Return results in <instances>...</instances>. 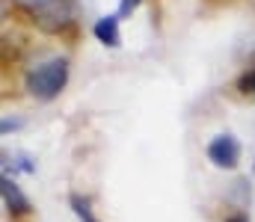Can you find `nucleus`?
Wrapping results in <instances>:
<instances>
[{"mask_svg": "<svg viewBox=\"0 0 255 222\" xmlns=\"http://www.w3.org/2000/svg\"><path fill=\"white\" fill-rule=\"evenodd\" d=\"M226 222H250V220H247L244 214H232V217H229V220H226Z\"/></svg>", "mask_w": 255, "mask_h": 222, "instance_id": "obj_11", "label": "nucleus"}, {"mask_svg": "<svg viewBox=\"0 0 255 222\" xmlns=\"http://www.w3.org/2000/svg\"><path fill=\"white\" fill-rule=\"evenodd\" d=\"M0 190H3V202H6V208H9L12 217H24V214H30V199L18 190V184H15L9 175L0 178Z\"/></svg>", "mask_w": 255, "mask_h": 222, "instance_id": "obj_4", "label": "nucleus"}, {"mask_svg": "<svg viewBox=\"0 0 255 222\" xmlns=\"http://www.w3.org/2000/svg\"><path fill=\"white\" fill-rule=\"evenodd\" d=\"M208 160L220 169H235L241 160V143L229 134H220L208 143Z\"/></svg>", "mask_w": 255, "mask_h": 222, "instance_id": "obj_3", "label": "nucleus"}, {"mask_svg": "<svg viewBox=\"0 0 255 222\" xmlns=\"http://www.w3.org/2000/svg\"><path fill=\"white\" fill-rule=\"evenodd\" d=\"M71 208H74V214H77L83 222H98L95 217H92V211H89V202H86V199H80V196H71Z\"/></svg>", "mask_w": 255, "mask_h": 222, "instance_id": "obj_6", "label": "nucleus"}, {"mask_svg": "<svg viewBox=\"0 0 255 222\" xmlns=\"http://www.w3.org/2000/svg\"><path fill=\"white\" fill-rule=\"evenodd\" d=\"M136 6H139V0H122V3H119V12H116V15H119V18H128V15H130V12L136 9Z\"/></svg>", "mask_w": 255, "mask_h": 222, "instance_id": "obj_8", "label": "nucleus"}, {"mask_svg": "<svg viewBox=\"0 0 255 222\" xmlns=\"http://www.w3.org/2000/svg\"><path fill=\"white\" fill-rule=\"evenodd\" d=\"M238 89H241L244 95H255V69L253 72H247L241 80H238Z\"/></svg>", "mask_w": 255, "mask_h": 222, "instance_id": "obj_7", "label": "nucleus"}, {"mask_svg": "<svg viewBox=\"0 0 255 222\" xmlns=\"http://www.w3.org/2000/svg\"><path fill=\"white\" fill-rule=\"evenodd\" d=\"M95 36H98V42H104V45H110V48H119V15H107V18H98V24H95Z\"/></svg>", "mask_w": 255, "mask_h": 222, "instance_id": "obj_5", "label": "nucleus"}, {"mask_svg": "<svg viewBox=\"0 0 255 222\" xmlns=\"http://www.w3.org/2000/svg\"><path fill=\"white\" fill-rule=\"evenodd\" d=\"M33 18L45 33H60L71 24V3L68 0H48L45 6H39L33 12Z\"/></svg>", "mask_w": 255, "mask_h": 222, "instance_id": "obj_2", "label": "nucleus"}, {"mask_svg": "<svg viewBox=\"0 0 255 222\" xmlns=\"http://www.w3.org/2000/svg\"><path fill=\"white\" fill-rule=\"evenodd\" d=\"M65 80H68V63L65 60H48L42 66H36L27 74V89L33 98L39 101H51L63 92Z\"/></svg>", "mask_w": 255, "mask_h": 222, "instance_id": "obj_1", "label": "nucleus"}, {"mask_svg": "<svg viewBox=\"0 0 255 222\" xmlns=\"http://www.w3.org/2000/svg\"><path fill=\"white\" fill-rule=\"evenodd\" d=\"M15 3H21V6H27L30 12H36V9H39V6H45L48 0H15Z\"/></svg>", "mask_w": 255, "mask_h": 222, "instance_id": "obj_9", "label": "nucleus"}, {"mask_svg": "<svg viewBox=\"0 0 255 222\" xmlns=\"http://www.w3.org/2000/svg\"><path fill=\"white\" fill-rule=\"evenodd\" d=\"M0 128H3V134H9V131L21 128V122H18V119H12V122H9V119H3V125H0Z\"/></svg>", "mask_w": 255, "mask_h": 222, "instance_id": "obj_10", "label": "nucleus"}]
</instances>
